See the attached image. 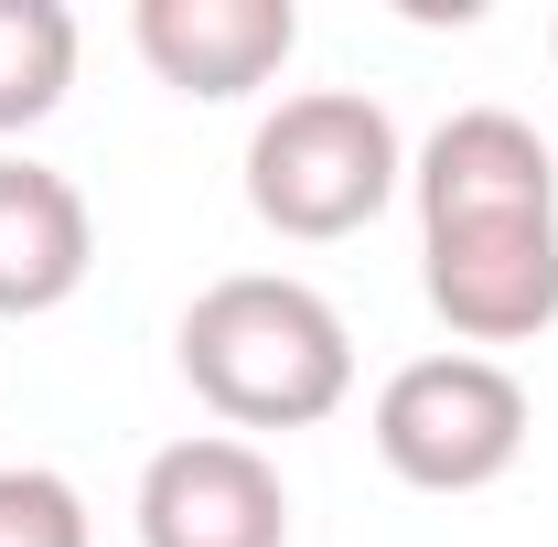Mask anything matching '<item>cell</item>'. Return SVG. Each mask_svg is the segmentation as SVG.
Masks as SVG:
<instances>
[{
  "instance_id": "6da1fadb",
  "label": "cell",
  "mask_w": 558,
  "mask_h": 547,
  "mask_svg": "<svg viewBox=\"0 0 558 547\" xmlns=\"http://www.w3.org/2000/svg\"><path fill=\"white\" fill-rule=\"evenodd\" d=\"M172 365L226 429H323L354 398V333L312 279H205L172 323Z\"/></svg>"
},
{
  "instance_id": "7a4b0ae2",
  "label": "cell",
  "mask_w": 558,
  "mask_h": 547,
  "mask_svg": "<svg viewBox=\"0 0 558 547\" xmlns=\"http://www.w3.org/2000/svg\"><path fill=\"white\" fill-rule=\"evenodd\" d=\"M409 194V139L365 86H301L247 130V215L269 236L333 247Z\"/></svg>"
},
{
  "instance_id": "3957f363",
  "label": "cell",
  "mask_w": 558,
  "mask_h": 547,
  "mask_svg": "<svg viewBox=\"0 0 558 547\" xmlns=\"http://www.w3.org/2000/svg\"><path fill=\"white\" fill-rule=\"evenodd\" d=\"M537 398L505 354H418L376 387V462L409 494H484L526 462Z\"/></svg>"
},
{
  "instance_id": "277c9868",
  "label": "cell",
  "mask_w": 558,
  "mask_h": 547,
  "mask_svg": "<svg viewBox=\"0 0 558 547\" xmlns=\"http://www.w3.org/2000/svg\"><path fill=\"white\" fill-rule=\"evenodd\" d=\"M418 290L451 323V343H537L558 323V215H505V226H429L418 236Z\"/></svg>"
},
{
  "instance_id": "5b68a950",
  "label": "cell",
  "mask_w": 558,
  "mask_h": 547,
  "mask_svg": "<svg viewBox=\"0 0 558 547\" xmlns=\"http://www.w3.org/2000/svg\"><path fill=\"white\" fill-rule=\"evenodd\" d=\"M140 547H290V483L258 440L194 429L140 462Z\"/></svg>"
},
{
  "instance_id": "8992f818",
  "label": "cell",
  "mask_w": 558,
  "mask_h": 547,
  "mask_svg": "<svg viewBox=\"0 0 558 547\" xmlns=\"http://www.w3.org/2000/svg\"><path fill=\"white\" fill-rule=\"evenodd\" d=\"M418 236L429 226H505V215H558V150L515 108H451L409 161Z\"/></svg>"
},
{
  "instance_id": "52a82bcc",
  "label": "cell",
  "mask_w": 558,
  "mask_h": 547,
  "mask_svg": "<svg viewBox=\"0 0 558 547\" xmlns=\"http://www.w3.org/2000/svg\"><path fill=\"white\" fill-rule=\"evenodd\" d=\"M130 44L172 97L226 108V97H258L301 54V0H140Z\"/></svg>"
},
{
  "instance_id": "ba28073f",
  "label": "cell",
  "mask_w": 558,
  "mask_h": 547,
  "mask_svg": "<svg viewBox=\"0 0 558 547\" xmlns=\"http://www.w3.org/2000/svg\"><path fill=\"white\" fill-rule=\"evenodd\" d=\"M97 269V215L54 161H22L0 150V323H33V312H65Z\"/></svg>"
},
{
  "instance_id": "9c48e42d",
  "label": "cell",
  "mask_w": 558,
  "mask_h": 547,
  "mask_svg": "<svg viewBox=\"0 0 558 547\" xmlns=\"http://www.w3.org/2000/svg\"><path fill=\"white\" fill-rule=\"evenodd\" d=\"M75 86V11L65 0H0V139L44 130Z\"/></svg>"
},
{
  "instance_id": "30bf717a",
  "label": "cell",
  "mask_w": 558,
  "mask_h": 547,
  "mask_svg": "<svg viewBox=\"0 0 558 547\" xmlns=\"http://www.w3.org/2000/svg\"><path fill=\"white\" fill-rule=\"evenodd\" d=\"M0 547H97L86 494L54 462H0Z\"/></svg>"
},
{
  "instance_id": "8fae6325",
  "label": "cell",
  "mask_w": 558,
  "mask_h": 547,
  "mask_svg": "<svg viewBox=\"0 0 558 547\" xmlns=\"http://www.w3.org/2000/svg\"><path fill=\"white\" fill-rule=\"evenodd\" d=\"M548 54H558V22H548Z\"/></svg>"
}]
</instances>
